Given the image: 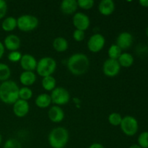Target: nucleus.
<instances>
[{
    "label": "nucleus",
    "mask_w": 148,
    "mask_h": 148,
    "mask_svg": "<svg viewBox=\"0 0 148 148\" xmlns=\"http://www.w3.org/2000/svg\"><path fill=\"white\" fill-rule=\"evenodd\" d=\"M95 4L93 0H78L77 5L83 10H90L92 8Z\"/></svg>",
    "instance_id": "obj_30"
},
{
    "label": "nucleus",
    "mask_w": 148,
    "mask_h": 148,
    "mask_svg": "<svg viewBox=\"0 0 148 148\" xmlns=\"http://www.w3.org/2000/svg\"><path fill=\"white\" fill-rule=\"evenodd\" d=\"M139 2L142 7H148V0H140Z\"/></svg>",
    "instance_id": "obj_36"
},
{
    "label": "nucleus",
    "mask_w": 148,
    "mask_h": 148,
    "mask_svg": "<svg viewBox=\"0 0 148 148\" xmlns=\"http://www.w3.org/2000/svg\"><path fill=\"white\" fill-rule=\"evenodd\" d=\"M117 61L121 66L130 67L134 63V57L129 53H122Z\"/></svg>",
    "instance_id": "obj_22"
},
{
    "label": "nucleus",
    "mask_w": 148,
    "mask_h": 148,
    "mask_svg": "<svg viewBox=\"0 0 148 148\" xmlns=\"http://www.w3.org/2000/svg\"><path fill=\"white\" fill-rule=\"evenodd\" d=\"M4 53V46L1 42H0V59L3 56Z\"/></svg>",
    "instance_id": "obj_35"
},
{
    "label": "nucleus",
    "mask_w": 148,
    "mask_h": 148,
    "mask_svg": "<svg viewBox=\"0 0 148 148\" xmlns=\"http://www.w3.org/2000/svg\"><path fill=\"white\" fill-rule=\"evenodd\" d=\"M90 62L88 56L83 53H75L67 61V68L74 75H82L88 71Z\"/></svg>",
    "instance_id": "obj_1"
},
{
    "label": "nucleus",
    "mask_w": 148,
    "mask_h": 148,
    "mask_svg": "<svg viewBox=\"0 0 148 148\" xmlns=\"http://www.w3.org/2000/svg\"><path fill=\"white\" fill-rule=\"evenodd\" d=\"M17 27V19L14 17H6L1 23V28L6 32H11Z\"/></svg>",
    "instance_id": "obj_21"
},
{
    "label": "nucleus",
    "mask_w": 148,
    "mask_h": 148,
    "mask_svg": "<svg viewBox=\"0 0 148 148\" xmlns=\"http://www.w3.org/2000/svg\"><path fill=\"white\" fill-rule=\"evenodd\" d=\"M3 148H23L20 142L16 139H9L5 142Z\"/></svg>",
    "instance_id": "obj_29"
},
{
    "label": "nucleus",
    "mask_w": 148,
    "mask_h": 148,
    "mask_svg": "<svg viewBox=\"0 0 148 148\" xmlns=\"http://www.w3.org/2000/svg\"><path fill=\"white\" fill-rule=\"evenodd\" d=\"M106 43L105 38L100 33L92 35L88 41V48L92 53H98L103 49Z\"/></svg>",
    "instance_id": "obj_8"
},
{
    "label": "nucleus",
    "mask_w": 148,
    "mask_h": 148,
    "mask_svg": "<svg viewBox=\"0 0 148 148\" xmlns=\"http://www.w3.org/2000/svg\"><path fill=\"white\" fill-rule=\"evenodd\" d=\"M36 80V75L33 72L24 71L20 75V81L24 86L28 87L33 85Z\"/></svg>",
    "instance_id": "obj_18"
},
{
    "label": "nucleus",
    "mask_w": 148,
    "mask_h": 148,
    "mask_svg": "<svg viewBox=\"0 0 148 148\" xmlns=\"http://www.w3.org/2000/svg\"><path fill=\"white\" fill-rule=\"evenodd\" d=\"M11 75V70L10 68L7 64L4 63H0V81L8 80Z\"/></svg>",
    "instance_id": "obj_25"
},
{
    "label": "nucleus",
    "mask_w": 148,
    "mask_h": 148,
    "mask_svg": "<svg viewBox=\"0 0 148 148\" xmlns=\"http://www.w3.org/2000/svg\"><path fill=\"white\" fill-rule=\"evenodd\" d=\"M49 118L52 122L59 123L64 119V112L59 106H53L48 112Z\"/></svg>",
    "instance_id": "obj_15"
},
{
    "label": "nucleus",
    "mask_w": 148,
    "mask_h": 148,
    "mask_svg": "<svg viewBox=\"0 0 148 148\" xmlns=\"http://www.w3.org/2000/svg\"><path fill=\"white\" fill-rule=\"evenodd\" d=\"M22 56L20 52L18 51H11L8 54V59L12 62H20Z\"/></svg>",
    "instance_id": "obj_31"
},
{
    "label": "nucleus",
    "mask_w": 148,
    "mask_h": 148,
    "mask_svg": "<svg viewBox=\"0 0 148 148\" xmlns=\"http://www.w3.org/2000/svg\"><path fill=\"white\" fill-rule=\"evenodd\" d=\"M20 66L24 69V71H29L33 72L36 69L38 62L36 58L30 54H24L22 56L21 59L20 61Z\"/></svg>",
    "instance_id": "obj_12"
},
{
    "label": "nucleus",
    "mask_w": 148,
    "mask_h": 148,
    "mask_svg": "<svg viewBox=\"0 0 148 148\" xmlns=\"http://www.w3.org/2000/svg\"><path fill=\"white\" fill-rule=\"evenodd\" d=\"M98 10L103 15L108 16L115 10V4L112 0H102L98 5Z\"/></svg>",
    "instance_id": "obj_16"
},
{
    "label": "nucleus",
    "mask_w": 148,
    "mask_h": 148,
    "mask_svg": "<svg viewBox=\"0 0 148 148\" xmlns=\"http://www.w3.org/2000/svg\"><path fill=\"white\" fill-rule=\"evenodd\" d=\"M7 12V2L4 0H0V20L5 17Z\"/></svg>",
    "instance_id": "obj_33"
},
{
    "label": "nucleus",
    "mask_w": 148,
    "mask_h": 148,
    "mask_svg": "<svg viewBox=\"0 0 148 148\" xmlns=\"http://www.w3.org/2000/svg\"><path fill=\"white\" fill-rule=\"evenodd\" d=\"M20 88L12 80H7L0 85V100L6 104H14L19 100Z\"/></svg>",
    "instance_id": "obj_2"
},
{
    "label": "nucleus",
    "mask_w": 148,
    "mask_h": 148,
    "mask_svg": "<svg viewBox=\"0 0 148 148\" xmlns=\"http://www.w3.org/2000/svg\"><path fill=\"white\" fill-rule=\"evenodd\" d=\"M56 80L52 75L43 77L42 87L46 91H52L56 88Z\"/></svg>",
    "instance_id": "obj_23"
},
{
    "label": "nucleus",
    "mask_w": 148,
    "mask_h": 148,
    "mask_svg": "<svg viewBox=\"0 0 148 148\" xmlns=\"http://www.w3.org/2000/svg\"><path fill=\"white\" fill-rule=\"evenodd\" d=\"M121 49L117 46L116 44H112L110 46L108 51V55L109 56V59H114V60H118L119 56L122 53Z\"/></svg>",
    "instance_id": "obj_24"
},
{
    "label": "nucleus",
    "mask_w": 148,
    "mask_h": 148,
    "mask_svg": "<svg viewBox=\"0 0 148 148\" xmlns=\"http://www.w3.org/2000/svg\"><path fill=\"white\" fill-rule=\"evenodd\" d=\"M85 31L80 30H75L73 32V38L75 39L76 41L81 42L85 39Z\"/></svg>",
    "instance_id": "obj_32"
},
{
    "label": "nucleus",
    "mask_w": 148,
    "mask_h": 148,
    "mask_svg": "<svg viewBox=\"0 0 148 148\" xmlns=\"http://www.w3.org/2000/svg\"><path fill=\"white\" fill-rule=\"evenodd\" d=\"M146 35H147V36L148 37V27H147V28L146 29Z\"/></svg>",
    "instance_id": "obj_39"
},
{
    "label": "nucleus",
    "mask_w": 148,
    "mask_h": 148,
    "mask_svg": "<svg viewBox=\"0 0 148 148\" xmlns=\"http://www.w3.org/2000/svg\"><path fill=\"white\" fill-rule=\"evenodd\" d=\"M30 106L27 101L19 99L13 104V112L19 118L25 117L29 112Z\"/></svg>",
    "instance_id": "obj_11"
},
{
    "label": "nucleus",
    "mask_w": 148,
    "mask_h": 148,
    "mask_svg": "<svg viewBox=\"0 0 148 148\" xmlns=\"http://www.w3.org/2000/svg\"><path fill=\"white\" fill-rule=\"evenodd\" d=\"M1 141H2V137H1V135L0 134V145H1Z\"/></svg>",
    "instance_id": "obj_38"
},
{
    "label": "nucleus",
    "mask_w": 148,
    "mask_h": 148,
    "mask_svg": "<svg viewBox=\"0 0 148 148\" xmlns=\"http://www.w3.org/2000/svg\"><path fill=\"white\" fill-rule=\"evenodd\" d=\"M69 132L64 127H56L49 134V143L52 148H64L69 141Z\"/></svg>",
    "instance_id": "obj_3"
},
{
    "label": "nucleus",
    "mask_w": 148,
    "mask_h": 148,
    "mask_svg": "<svg viewBox=\"0 0 148 148\" xmlns=\"http://www.w3.org/2000/svg\"><path fill=\"white\" fill-rule=\"evenodd\" d=\"M89 148H105L103 146V145L100 144V143H93L90 146Z\"/></svg>",
    "instance_id": "obj_34"
},
{
    "label": "nucleus",
    "mask_w": 148,
    "mask_h": 148,
    "mask_svg": "<svg viewBox=\"0 0 148 148\" xmlns=\"http://www.w3.org/2000/svg\"><path fill=\"white\" fill-rule=\"evenodd\" d=\"M51 102L56 106H63L68 103L70 100V95L68 90L62 87H56L51 94Z\"/></svg>",
    "instance_id": "obj_6"
},
{
    "label": "nucleus",
    "mask_w": 148,
    "mask_h": 148,
    "mask_svg": "<svg viewBox=\"0 0 148 148\" xmlns=\"http://www.w3.org/2000/svg\"><path fill=\"white\" fill-rule=\"evenodd\" d=\"M68 42L63 37H57L53 40V47L55 51L57 52H64L67 50Z\"/></svg>",
    "instance_id": "obj_20"
},
{
    "label": "nucleus",
    "mask_w": 148,
    "mask_h": 148,
    "mask_svg": "<svg viewBox=\"0 0 148 148\" xmlns=\"http://www.w3.org/2000/svg\"><path fill=\"white\" fill-rule=\"evenodd\" d=\"M121 66L118 61L108 59L103 65V72L104 75L109 77H114L119 73Z\"/></svg>",
    "instance_id": "obj_9"
},
{
    "label": "nucleus",
    "mask_w": 148,
    "mask_h": 148,
    "mask_svg": "<svg viewBox=\"0 0 148 148\" xmlns=\"http://www.w3.org/2000/svg\"><path fill=\"white\" fill-rule=\"evenodd\" d=\"M121 115L119 113H112L108 116V122L113 126H119L122 121Z\"/></svg>",
    "instance_id": "obj_27"
},
{
    "label": "nucleus",
    "mask_w": 148,
    "mask_h": 148,
    "mask_svg": "<svg viewBox=\"0 0 148 148\" xmlns=\"http://www.w3.org/2000/svg\"><path fill=\"white\" fill-rule=\"evenodd\" d=\"M123 132L127 136H134L138 131V122L137 119L131 116H126L122 119L120 124Z\"/></svg>",
    "instance_id": "obj_7"
},
{
    "label": "nucleus",
    "mask_w": 148,
    "mask_h": 148,
    "mask_svg": "<svg viewBox=\"0 0 148 148\" xmlns=\"http://www.w3.org/2000/svg\"><path fill=\"white\" fill-rule=\"evenodd\" d=\"M21 41L20 38L16 35H9L4 38V48L8 49L10 51H17L20 47Z\"/></svg>",
    "instance_id": "obj_14"
},
{
    "label": "nucleus",
    "mask_w": 148,
    "mask_h": 148,
    "mask_svg": "<svg viewBox=\"0 0 148 148\" xmlns=\"http://www.w3.org/2000/svg\"><path fill=\"white\" fill-rule=\"evenodd\" d=\"M129 148H142L139 145H132L130 146Z\"/></svg>",
    "instance_id": "obj_37"
},
{
    "label": "nucleus",
    "mask_w": 148,
    "mask_h": 148,
    "mask_svg": "<svg viewBox=\"0 0 148 148\" xmlns=\"http://www.w3.org/2000/svg\"><path fill=\"white\" fill-rule=\"evenodd\" d=\"M38 18L31 14H23L17 19V27L23 32H29L35 30L38 26Z\"/></svg>",
    "instance_id": "obj_5"
},
{
    "label": "nucleus",
    "mask_w": 148,
    "mask_h": 148,
    "mask_svg": "<svg viewBox=\"0 0 148 148\" xmlns=\"http://www.w3.org/2000/svg\"><path fill=\"white\" fill-rule=\"evenodd\" d=\"M33 96V91L28 87H23L19 90V99L27 101Z\"/></svg>",
    "instance_id": "obj_26"
},
{
    "label": "nucleus",
    "mask_w": 148,
    "mask_h": 148,
    "mask_svg": "<svg viewBox=\"0 0 148 148\" xmlns=\"http://www.w3.org/2000/svg\"><path fill=\"white\" fill-rule=\"evenodd\" d=\"M133 36L128 32H123L118 36L116 44L122 50L129 49L132 45Z\"/></svg>",
    "instance_id": "obj_13"
},
{
    "label": "nucleus",
    "mask_w": 148,
    "mask_h": 148,
    "mask_svg": "<svg viewBox=\"0 0 148 148\" xmlns=\"http://www.w3.org/2000/svg\"><path fill=\"white\" fill-rule=\"evenodd\" d=\"M36 105L40 108H46L51 103V98L50 95L46 93L40 94L36 98Z\"/></svg>",
    "instance_id": "obj_19"
},
{
    "label": "nucleus",
    "mask_w": 148,
    "mask_h": 148,
    "mask_svg": "<svg viewBox=\"0 0 148 148\" xmlns=\"http://www.w3.org/2000/svg\"><path fill=\"white\" fill-rule=\"evenodd\" d=\"M77 1L76 0H64L60 5L61 10L64 14H74L77 10Z\"/></svg>",
    "instance_id": "obj_17"
},
{
    "label": "nucleus",
    "mask_w": 148,
    "mask_h": 148,
    "mask_svg": "<svg viewBox=\"0 0 148 148\" xmlns=\"http://www.w3.org/2000/svg\"><path fill=\"white\" fill-rule=\"evenodd\" d=\"M138 145L142 148H148V132H143L138 137Z\"/></svg>",
    "instance_id": "obj_28"
},
{
    "label": "nucleus",
    "mask_w": 148,
    "mask_h": 148,
    "mask_svg": "<svg viewBox=\"0 0 148 148\" xmlns=\"http://www.w3.org/2000/svg\"><path fill=\"white\" fill-rule=\"evenodd\" d=\"M56 69V62L54 59L49 56L43 57L38 62L36 71L42 77L51 76Z\"/></svg>",
    "instance_id": "obj_4"
},
{
    "label": "nucleus",
    "mask_w": 148,
    "mask_h": 148,
    "mask_svg": "<svg viewBox=\"0 0 148 148\" xmlns=\"http://www.w3.org/2000/svg\"><path fill=\"white\" fill-rule=\"evenodd\" d=\"M147 44H148V42H147Z\"/></svg>",
    "instance_id": "obj_40"
},
{
    "label": "nucleus",
    "mask_w": 148,
    "mask_h": 148,
    "mask_svg": "<svg viewBox=\"0 0 148 148\" xmlns=\"http://www.w3.org/2000/svg\"><path fill=\"white\" fill-rule=\"evenodd\" d=\"M72 22L77 30H83V31L88 30L90 24L88 16L82 12L75 13L72 19Z\"/></svg>",
    "instance_id": "obj_10"
}]
</instances>
